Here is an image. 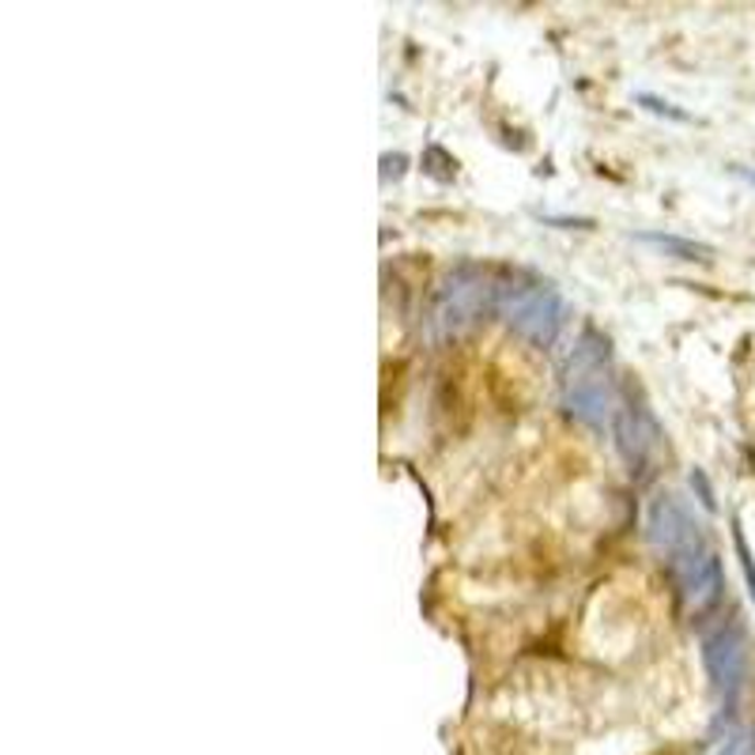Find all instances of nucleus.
<instances>
[{"label":"nucleus","mask_w":755,"mask_h":755,"mask_svg":"<svg viewBox=\"0 0 755 755\" xmlns=\"http://www.w3.org/2000/svg\"><path fill=\"white\" fill-rule=\"evenodd\" d=\"M616 404L619 397L613 389V347H608V336L585 325L563 367V409L574 420H582L585 427H605V420L613 423Z\"/></svg>","instance_id":"nucleus-1"},{"label":"nucleus","mask_w":755,"mask_h":755,"mask_svg":"<svg viewBox=\"0 0 755 755\" xmlns=\"http://www.w3.org/2000/svg\"><path fill=\"white\" fill-rule=\"evenodd\" d=\"M495 310L506 321V329L522 341L551 347L567 325V302L545 279H525V284L495 287Z\"/></svg>","instance_id":"nucleus-2"},{"label":"nucleus","mask_w":755,"mask_h":755,"mask_svg":"<svg viewBox=\"0 0 755 755\" xmlns=\"http://www.w3.org/2000/svg\"><path fill=\"white\" fill-rule=\"evenodd\" d=\"M495 302V287L477 265H457L454 273L443 276L431 302V333L435 341H454L465 336L483 318V307Z\"/></svg>","instance_id":"nucleus-3"},{"label":"nucleus","mask_w":755,"mask_h":755,"mask_svg":"<svg viewBox=\"0 0 755 755\" xmlns=\"http://www.w3.org/2000/svg\"><path fill=\"white\" fill-rule=\"evenodd\" d=\"M702 665H707L710 687L725 702L741 695L744 680H748V639L736 619H718L702 631Z\"/></svg>","instance_id":"nucleus-4"},{"label":"nucleus","mask_w":755,"mask_h":755,"mask_svg":"<svg viewBox=\"0 0 755 755\" xmlns=\"http://www.w3.org/2000/svg\"><path fill=\"white\" fill-rule=\"evenodd\" d=\"M673 582L680 590V600L691 616H710L725 597V579H721V563L710 545H699L668 563Z\"/></svg>","instance_id":"nucleus-5"},{"label":"nucleus","mask_w":755,"mask_h":755,"mask_svg":"<svg viewBox=\"0 0 755 755\" xmlns=\"http://www.w3.org/2000/svg\"><path fill=\"white\" fill-rule=\"evenodd\" d=\"M647 540L653 545L657 556L668 559V563H673L676 556H684V551L707 545V537H702V525L695 522L691 506H687L680 495H673V491H665V495H657L650 503V511H647Z\"/></svg>","instance_id":"nucleus-6"},{"label":"nucleus","mask_w":755,"mask_h":755,"mask_svg":"<svg viewBox=\"0 0 755 755\" xmlns=\"http://www.w3.org/2000/svg\"><path fill=\"white\" fill-rule=\"evenodd\" d=\"M613 435H616V449L624 454V461L631 465V472H647L650 461L661 449V427L657 420L642 409V404L619 401L616 415H613Z\"/></svg>","instance_id":"nucleus-7"},{"label":"nucleus","mask_w":755,"mask_h":755,"mask_svg":"<svg viewBox=\"0 0 755 755\" xmlns=\"http://www.w3.org/2000/svg\"><path fill=\"white\" fill-rule=\"evenodd\" d=\"M639 242H650V245H661L665 253H673V258L680 261H710L714 258V250L695 239H680V234H661V231H642Z\"/></svg>","instance_id":"nucleus-8"},{"label":"nucleus","mask_w":755,"mask_h":755,"mask_svg":"<svg viewBox=\"0 0 755 755\" xmlns=\"http://www.w3.org/2000/svg\"><path fill=\"white\" fill-rule=\"evenodd\" d=\"M733 548H736V559H741V571H744V582H748V593L755 600V556H752L748 540H744L741 522H733Z\"/></svg>","instance_id":"nucleus-9"},{"label":"nucleus","mask_w":755,"mask_h":755,"mask_svg":"<svg viewBox=\"0 0 755 755\" xmlns=\"http://www.w3.org/2000/svg\"><path fill=\"white\" fill-rule=\"evenodd\" d=\"M714 755H755V748H752V736L744 733V729H729V733L718 741Z\"/></svg>","instance_id":"nucleus-10"},{"label":"nucleus","mask_w":755,"mask_h":755,"mask_svg":"<svg viewBox=\"0 0 755 755\" xmlns=\"http://www.w3.org/2000/svg\"><path fill=\"white\" fill-rule=\"evenodd\" d=\"M639 103L647 106L650 114H665V117H673V122H691V117H687L684 110H676L673 103H665V99H657V95H647V91L639 95Z\"/></svg>","instance_id":"nucleus-11"},{"label":"nucleus","mask_w":755,"mask_h":755,"mask_svg":"<svg viewBox=\"0 0 755 755\" xmlns=\"http://www.w3.org/2000/svg\"><path fill=\"white\" fill-rule=\"evenodd\" d=\"M691 488H699V503L702 506H707V511H714V491H710V480L707 477H702V469H695L691 472Z\"/></svg>","instance_id":"nucleus-12"},{"label":"nucleus","mask_w":755,"mask_h":755,"mask_svg":"<svg viewBox=\"0 0 755 755\" xmlns=\"http://www.w3.org/2000/svg\"><path fill=\"white\" fill-rule=\"evenodd\" d=\"M729 171H733L736 178H744V182L755 185V167H741V163H736V167H729Z\"/></svg>","instance_id":"nucleus-13"}]
</instances>
